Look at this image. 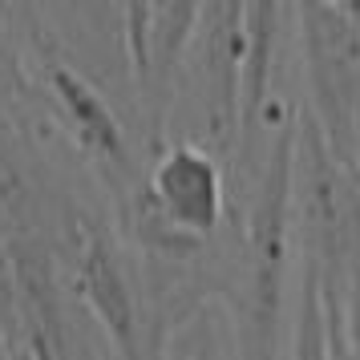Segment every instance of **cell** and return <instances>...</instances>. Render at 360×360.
Wrapping results in <instances>:
<instances>
[{
	"label": "cell",
	"mask_w": 360,
	"mask_h": 360,
	"mask_svg": "<svg viewBox=\"0 0 360 360\" xmlns=\"http://www.w3.org/2000/svg\"><path fill=\"white\" fill-rule=\"evenodd\" d=\"M0 360H17V356H13V344H8L4 332H0Z\"/></svg>",
	"instance_id": "cell-8"
},
{
	"label": "cell",
	"mask_w": 360,
	"mask_h": 360,
	"mask_svg": "<svg viewBox=\"0 0 360 360\" xmlns=\"http://www.w3.org/2000/svg\"><path fill=\"white\" fill-rule=\"evenodd\" d=\"M77 292L89 304V311L101 320V332L122 360H150L166 344V328L150 324L146 300L130 276V263L122 247L98 231L94 223H82L77 239Z\"/></svg>",
	"instance_id": "cell-4"
},
{
	"label": "cell",
	"mask_w": 360,
	"mask_h": 360,
	"mask_svg": "<svg viewBox=\"0 0 360 360\" xmlns=\"http://www.w3.org/2000/svg\"><path fill=\"white\" fill-rule=\"evenodd\" d=\"M239 73H243V4H198V25L182 61L174 101H195L191 146L227 162L239 146ZM174 142V138H170Z\"/></svg>",
	"instance_id": "cell-2"
},
{
	"label": "cell",
	"mask_w": 360,
	"mask_h": 360,
	"mask_svg": "<svg viewBox=\"0 0 360 360\" xmlns=\"http://www.w3.org/2000/svg\"><path fill=\"white\" fill-rule=\"evenodd\" d=\"M41 73H45V89H49L53 110L61 117V126L69 130V138L77 142V150L98 166V174L110 186L134 191L138 179H134L130 134L122 126V117L114 114V105L105 101V94L85 77L82 69L65 65L57 57H49Z\"/></svg>",
	"instance_id": "cell-6"
},
{
	"label": "cell",
	"mask_w": 360,
	"mask_h": 360,
	"mask_svg": "<svg viewBox=\"0 0 360 360\" xmlns=\"http://www.w3.org/2000/svg\"><path fill=\"white\" fill-rule=\"evenodd\" d=\"M142 195L166 227L198 247L227 219L223 162L191 142H166L154 154L146 179H142Z\"/></svg>",
	"instance_id": "cell-5"
},
{
	"label": "cell",
	"mask_w": 360,
	"mask_h": 360,
	"mask_svg": "<svg viewBox=\"0 0 360 360\" xmlns=\"http://www.w3.org/2000/svg\"><path fill=\"white\" fill-rule=\"evenodd\" d=\"M288 360H340L336 352V320L328 316L324 295L316 279L304 271L300 276V295H295V324H292V356Z\"/></svg>",
	"instance_id": "cell-7"
},
{
	"label": "cell",
	"mask_w": 360,
	"mask_h": 360,
	"mask_svg": "<svg viewBox=\"0 0 360 360\" xmlns=\"http://www.w3.org/2000/svg\"><path fill=\"white\" fill-rule=\"evenodd\" d=\"M292 29L308 85L304 110L328 146L348 158L360 89V4H292Z\"/></svg>",
	"instance_id": "cell-1"
},
{
	"label": "cell",
	"mask_w": 360,
	"mask_h": 360,
	"mask_svg": "<svg viewBox=\"0 0 360 360\" xmlns=\"http://www.w3.org/2000/svg\"><path fill=\"white\" fill-rule=\"evenodd\" d=\"M117 17H122L134 94L142 101L150 138L158 142L170 126L182 61L198 25V4H130L117 8Z\"/></svg>",
	"instance_id": "cell-3"
}]
</instances>
